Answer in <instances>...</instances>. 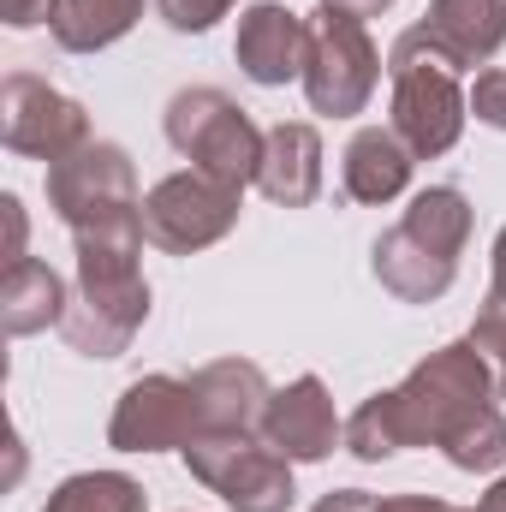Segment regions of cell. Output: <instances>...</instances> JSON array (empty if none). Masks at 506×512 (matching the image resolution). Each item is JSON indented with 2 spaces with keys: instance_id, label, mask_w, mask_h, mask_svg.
Returning a JSON list of instances; mask_svg holds the SVG:
<instances>
[{
  "instance_id": "obj_1",
  "label": "cell",
  "mask_w": 506,
  "mask_h": 512,
  "mask_svg": "<svg viewBox=\"0 0 506 512\" xmlns=\"http://www.w3.org/2000/svg\"><path fill=\"white\" fill-rule=\"evenodd\" d=\"M346 447L381 465L405 447H441L459 471H501L506 465V417L495 370L471 340L435 346L399 387L364 399L346 423Z\"/></svg>"
},
{
  "instance_id": "obj_2",
  "label": "cell",
  "mask_w": 506,
  "mask_h": 512,
  "mask_svg": "<svg viewBox=\"0 0 506 512\" xmlns=\"http://www.w3.org/2000/svg\"><path fill=\"white\" fill-rule=\"evenodd\" d=\"M72 245H78V286H72V310H66L60 334L84 358H120L137 340V328L149 322V280L137 268L143 215L84 227V233H72Z\"/></svg>"
},
{
  "instance_id": "obj_3",
  "label": "cell",
  "mask_w": 506,
  "mask_h": 512,
  "mask_svg": "<svg viewBox=\"0 0 506 512\" xmlns=\"http://www.w3.org/2000/svg\"><path fill=\"white\" fill-rule=\"evenodd\" d=\"M471 239V203L459 185H429L411 197V209L399 215V227H387L370 251L376 280L399 298V304H435L453 274H459V251Z\"/></svg>"
},
{
  "instance_id": "obj_4",
  "label": "cell",
  "mask_w": 506,
  "mask_h": 512,
  "mask_svg": "<svg viewBox=\"0 0 506 512\" xmlns=\"http://www.w3.org/2000/svg\"><path fill=\"white\" fill-rule=\"evenodd\" d=\"M387 84H393V120L387 126L399 131V143L417 161H435L459 143V131L471 120V96L459 90V66L423 30H405L387 48Z\"/></svg>"
},
{
  "instance_id": "obj_5",
  "label": "cell",
  "mask_w": 506,
  "mask_h": 512,
  "mask_svg": "<svg viewBox=\"0 0 506 512\" xmlns=\"http://www.w3.org/2000/svg\"><path fill=\"white\" fill-rule=\"evenodd\" d=\"M262 137L256 120L227 96V90H179L167 102V143L209 179H227V185H256V167H262Z\"/></svg>"
},
{
  "instance_id": "obj_6",
  "label": "cell",
  "mask_w": 506,
  "mask_h": 512,
  "mask_svg": "<svg viewBox=\"0 0 506 512\" xmlns=\"http://www.w3.org/2000/svg\"><path fill=\"white\" fill-rule=\"evenodd\" d=\"M310 54H304V102L310 114H328V120H352L370 108L381 84V54L364 30V18L352 12H334V6H316L310 18Z\"/></svg>"
},
{
  "instance_id": "obj_7",
  "label": "cell",
  "mask_w": 506,
  "mask_h": 512,
  "mask_svg": "<svg viewBox=\"0 0 506 512\" xmlns=\"http://www.w3.org/2000/svg\"><path fill=\"white\" fill-rule=\"evenodd\" d=\"M239 209H245L239 185L185 167V173H167L161 185H149V197H143V239L167 256L209 251L215 239H227L239 227Z\"/></svg>"
},
{
  "instance_id": "obj_8",
  "label": "cell",
  "mask_w": 506,
  "mask_h": 512,
  "mask_svg": "<svg viewBox=\"0 0 506 512\" xmlns=\"http://www.w3.org/2000/svg\"><path fill=\"white\" fill-rule=\"evenodd\" d=\"M179 453H185L191 477L203 489H215L233 512H286L298 495L292 459L274 453L262 435H197Z\"/></svg>"
},
{
  "instance_id": "obj_9",
  "label": "cell",
  "mask_w": 506,
  "mask_h": 512,
  "mask_svg": "<svg viewBox=\"0 0 506 512\" xmlns=\"http://www.w3.org/2000/svg\"><path fill=\"white\" fill-rule=\"evenodd\" d=\"M48 209L84 233V227H102V221H131L143 215V197H137V173H131V155L120 143H84L72 149L66 161L48 167Z\"/></svg>"
},
{
  "instance_id": "obj_10",
  "label": "cell",
  "mask_w": 506,
  "mask_h": 512,
  "mask_svg": "<svg viewBox=\"0 0 506 512\" xmlns=\"http://www.w3.org/2000/svg\"><path fill=\"white\" fill-rule=\"evenodd\" d=\"M0 137L12 155H30V161H66L72 149L90 143V114L60 96L48 78L36 72H12L0 84Z\"/></svg>"
},
{
  "instance_id": "obj_11",
  "label": "cell",
  "mask_w": 506,
  "mask_h": 512,
  "mask_svg": "<svg viewBox=\"0 0 506 512\" xmlns=\"http://www.w3.org/2000/svg\"><path fill=\"white\" fill-rule=\"evenodd\" d=\"M203 435L197 423V393L179 376H143L120 393L114 417H108V441L120 453H167V447H191Z\"/></svg>"
},
{
  "instance_id": "obj_12",
  "label": "cell",
  "mask_w": 506,
  "mask_h": 512,
  "mask_svg": "<svg viewBox=\"0 0 506 512\" xmlns=\"http://www.w3.org/2000/svg\"><path fill=\"white\" fill-rule=\"evenodd\" d=\"M256 435L274 453H286L292 465H316V459H328L346 441V423H340V411H334L322 376H298V382L268 393V411H262Z\"/></svg>"
},
{
  "instance_id": "obj_13",
  "label": "cell",
  "mask_w": 506,
  "mask_h": 512,
  "mask_svg": "<svg viewBox=\"0 0 506 512\" xmlns=\"http://www.w3.org/2000/svg\"><path fill=\"white\" fill-rule=\"evenodd\" d=\"M233 54H239V72H245L251 84L280 90V84L304 78L310 24H304L292 6H280V0H256L251 12L239 18V42H233Z\"/></svg>"
},
{
  "instance_id": "obj_14",
  "label": "cell",
  "mask_w": 506,
  "mask_h": 512,
  "mask_svg": "<svg viewBox=\"0 0 506 512\" xmlns=\"http://www.w3.org/2000/svg\"><path fill=\"white\" fill-rule=\"evenodd\" d=\"M191 393H197L203 435H256L274 387H268V376L251 358H215V364H203L191 376Z\"/></svg>"
},
{
  "instance_id": "obj_15",
  "label": "cell",
  "mask_w": 506,
  "mask_h": 512,
  "mask_svg": "<svg viewBox=\"0 0 506 512\" xmlns=\"http://www.w3.org/2000/svg\"><path fill=\"white\" fill-rule=\"evenodd\" d=\"M256 191L280 209H304L322 191V131L304 120H280L262 137V167H256Z\"/></svg>"
},
{
  "instance_id": "obj_16",
  "label": "cell",
  "mask_w": 506,
  "mask_h": 512,
  "mask_svg": "<svg viewBox=\"0 0 506 512\" xmlns=\"http://www.w3.org/2000/svg\"><path fill=\"white\" fill-rule=\"evenodd\" d=\"M459 72L489 66L506 42V0H429L423 24H417Z\"/></svg>"
},
{
  "instance_id": "obj_17",
  "label": "cell",
  "mask_w": 506,
  "mask_h": 512,
  "mask_svg": "<svg viewBox=\"0 0 506 512\" xmlns=\"http://www.w3.org/2000/svg\"><path fill=\"white\" fill-rule=\"evenodd\" d=\"M411 167H417V155L399 143V131L364 126L346 143L340 179H346V197H352V203H393V197L411 185Z\"/></svg>"
},
{
  "instance_id": "obj_18",
  "label": "cell",
  "mask_w": 506,
  "mask_h": 512,
  "mask_svg": "<svg viewBox=\"0 0 506 512\" xmlns=\"http://www.w3.org/2000/svg\"><path fill=\"white\" fill-rule=\"evenodd\" d=\"M66 310H72V292H66V280L48 262L24 256V262L6 268V280H0V328L12 340L42 334V328H60Z\"/></svg>"
},
{
  "instance_id": "obj_19",
  "label": "cell",
  "mask_w": 506,
  "mask_h": 512,
  "mask_svg": "<svg viewBox=\"0 0 506 512\" xmlns=\"http://www.w3.org/2000/svg\"><path fill=\"white\" fill-rule=\"evenodd\" d=\"M137 18H143V0H60L48 30L66 54H96V48H114Z\"/></svg>"
},
{
  "instance_id": "obj_20",
  "label": "cell",
  "mask_w": 506,
  "mask_h": 512,
  "mask_svg": "<svg viewBox=\"0 0 506 512\" xmlns=\"http://www.w3.org/2000/svg\"><path fill=\"white\" fill-rule=\"evenodd\" d=\"M42 512H149V495L126 471H78L48 495Z\"/></svg>"
},
{
  "instance_id": "obj_21",
  "label": "cell",
  "mask_w": 506,
  "mask_h": 512,
  "mask_svg": "<svg viewBox=\"0 0 506 512\" xmlns=\"http://www.w3.org/2000/svg\"><path fill=\"white\" fill-rule=\"evenodd\" d=\"M465 340L483 352V364L495 370V393L506 399V298H483V310H477Z\"/></svg>"
},
{
  "instance_id": "obj_22",
  "label": "cell",
  "mask_w": 506,
  "mask_h": 512,
  "mask_svg": "<svg viewBox=\"0 0 506 512\" xmlns=\"http://www.w3.org/2000/svg\"><path fill=\"white\" fill-rule=\"evenodd\" d=\"M233 6H239V0H155L161 24H167V30H179V36H203V30H209V24H221Z\"/></svg>"
},
{
  "instance_id": "obj_23",
  "label": "cell",
  "mask_w": 506,
  "mask_h": 512,
  "mask_svg": "<svg viewBox=\"0 0 506 512\" xmlns=\"http://www.w3.org/2000/svg\"><path fill=\"white\" fill-rule=\"evenodd\" d=\"M471 114H477L483 126L506 131V72H501V66L477 72V84H471Z\"/></svg>"
},
{
  "instance_id": "obj_24",
  "label": "cell",
  "mask_w": 506,
  "mask_h": 512,
  "mask_svg": "<svg viewBox=\"0 0 506 512\" xmlns=\"http://www.w3.org/2000/svg\"><path fill=\"white\" fill-rule=\"evenodd\" d=\"M54 6H60V0H0V12H6V24H12V30L54 24Z\"/></svg>"
},
{
  "instance_id": "obj_25",
  "label": "cell",
  "mask_w": 506,
  "mask_h": 512,
  "mask_svg": "<svg viewBox=\"0 0 506 512\" xmlns=\"http://www.w3.org/2000/svg\"><path fill=\"white\" fill-rule=\"evenodd\" d=\"M0 215H6V268H12V262H24V203L6 191L0 197Z\"/></svg>"
},
{
  "instance_id": "obj_26",
  "label": "cell",
  "mask_w": 506,
  "mask_h": 512,
  "mask_svg": "<svg viewBox=\"0 0 506 512\" xmlns=\"http://www.w3.org/2000/svg\"><path fill=\"white\" fill-rule=\"evenodd\" d=\"M370 512H465V507L435 501V495H387V501H376Z\"/></svg>"
},
{
  "instance_id": "obj_27",
  "label": "cell",
  "mask_w": 506,
  "mask_h": 512,
  "mask_svg": "<svg viewBox=\"0 0 506 512\" xmlns=\"http://www.w3.org/2000/svg\"><path fill=\"white\" fill-rule=\"evenodd\" d=\"M376 501L364 495V489H334V495H322L316 501V512H370Z\"/></svg>"
},
{
  "instance_id": "obj_28",
  "label": "cell",
  "mask_w": 506,
  "mask_h": 512,
  "mask_svg": "<svg viewBox=\"0 0 506 512\" xmlns=\"http://www.w3.org/2000/svg\"><path fill=\"white\" fill-rule=\"evenodd\" d=\"M322 6H334V12H352V18H381L393 0H322Z\"/></svg>"
},
{
  "instance_id": "obj_29",
  "label": "cell",
  "mask_w": 506,
  "mask_h": 512,
  "mask_svg": "<svg viewBox=\"0 0 506 512\" xmlns=\"http://www.w3.org/2000/svg\"><path fill=\"white\" fill-rule=\"evenodd\" d=\"M489 298H506V227L495 239V280H489Z\"/></svg>"
},
{
  "instance_id": "obj_30",
  "label": "cell",
  "mask_w": 506,
  "mask_h": 512,
  "mask_svg": "<svg viewBox=\"0 0 506 512\" xmlns=\"http://www.w3.org/2000/svg\"><path fill=\"white\" fill-rule=\"evenodd\" d=\"M477 512H506V477L489 489V495H483V501H477Z\"/></svg>"
}]
</instances>
